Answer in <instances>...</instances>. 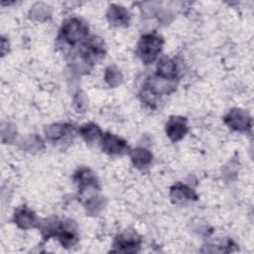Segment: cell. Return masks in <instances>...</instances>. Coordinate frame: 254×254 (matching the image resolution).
Listing matches in <instances>:
<instances>
[{
    "label": "cell",
    "instance_id": "obj_4",
    "mask_svg": "<svg viewBox=\"0 0 254 254\" xmlns=\"http://www.w3.org/2000/svg\"><path fill=\"white\" fill-rule=\"evenodd\" d=\"M101 142L102 150L111 155H122L129 151V147L125 141L110 133L104 134Z\"/></svg>",
    "mask_w": 254,
    "mask_h": 254
},
{
    "label": "cell",
    "instance_id": "obj_14",
    "mask_svg": "<svg viewBox=\"0 0 254 254\" xmlns=\"http://www.w3.org/2000/svg\"><path fill=\"white\" fill-rule=\"evenodd\" d=\"M172 195H173V197L176 198V201L177 200L182 201V200L190 199L191 197H195V195L191 190H190L188 187L182 186V185H177L176 187H174V189L172 190Z\"/></svg>",
    "mask_w": 254,
    "mask_h": 254
},
{
    "label": "cell",
    "instance_id": "obj_8",
    "mask_svg": "<svg viewBox=\"0 0 254 254\" xmlns=\"http://www.w3.org/2000/svg\"><path fill=\"white\" fill-rule=\"evenodd\" d=\"M15 221L22 228H31L36 225V215L27 207L19 209L15 213Z\"/></svg>",
    "mask_w": 254,
    "mask_h": 254
},
{
    "label": "cell",
    "instance_id": "obj_9",
    "mask_svg": "<svg viewBox=\"0 0 254 254\" xmlns=\"http://www.w3.org/2000/svg\"><path fill=\"white\" fill-rule=\"evenodd\" d=\"M129 15L128 12L124 9V7L111 5L108 11V20L110 23L116 26L126 25L128 23Z\"/></svg>",
    "mask_w": 254,
    "mask_h": 254
},
{
    "label": "cell",
    "instance_id": "obj_5",
    "mask_svg": "<svg viewBox=\"0 0 254 254\" xmlns=\"http://www.w3.org/2000/svg\"><path fill=\"white\" fill-rule=\"evenodd\" d=\"M224 120L230 128L238 131H246L251 126V119L249 118V116L244 111L239 109H234L230 111L224 118Z\"/></svg>",
    "mask_w": 254,
    "mask_h": 254
},
{
    "label": "cell",
    "instance_id": "obj_6",
    "mask_svg": "<svg viewBox=\"0 0 254 254\" xmlns=\"http://www.w3.org/2000/svg\"><path fill=\"white\" fill-rule=\"evenodd\" d=\"M168 136L173 141L181 140L188 132L187 120L183 117H173L169 120L166 128Z\"/></svg>",
    "mask_w": 254,
    "mask_h": 254
},
{
    "label": "cell",
    "instance_id": "obj_11",
    "mask_svg": "<svg viewBox=\"0 0 254 254\" xmlns=\"http://www.w3.org/2000/svg\"><path fill=\"white\" fill-rule=\"evenodd\" d=\"M56 234L59 235L60 241L64 247H70L76 241L75 232L72 229V227H70L69 225L63 224V225L59 226Z\"/></svg>",
    "mask_w": 254,
    "mask_h": 254
},
{
    "label": "cell",
    "instance_id": "obj_2",
    "mask_svg": "<svg viewBox=\"0 0 254 254\" xmlns=\"http://www.w3.org/2000/svg\"><path fill=\"white\" fill-rule=\"evenodd\" d=\"M87 30V27L80 20L73 18L64 23L62 30V36L65 42L73 45L86 36Z\"/></svg>",
    "mask_w": 254,
    "mask_h": 254
},
{
    "label": "cell",
    "instance_id": "obj_3",
    "mask_svg": "<svg viewBox=\"0 0 254 254\" xmlns=\"http://www.w3.org/2000/svg\"><path fill=\"white\" fill-rule=\"evenodd\" d=\"M82 58L88 63H96L104 55V44L99 38L92 37L86 41L81 49Z\"/></svg>",
    "mask_w": 254,
    "mask_h": 254
},
{
    "label": "cell",
    "instance_id": "obj_1",
    "mask_svg": "<svg viewBox=\"0 0 254 254\" xmlns=\"http://www.w3.org/2000/svg\"><path fill=\"white\" fill-rule=\"evenodd\" d=\"M163 46V40L156 35H145L139 42V55L142 61L148 64L153 63L160 54Z\"/></svg>",
    "mask_w": 254,
    "mask_h": 254
},
{
    "label": "cell",
    "instance_id": "obj_10",
    "mask_svg": "<svg viewBox=\"0 0 254 254\" xmlns=\"http://www.w3.org/2000/svg\"><path fill=\"white\" fill-rule=\"evenodd\" d=\"M157 69H158L159 76L163 78H168V79L175 78L177 73L176 64L174 63V61L168 58H164L160 61L157 66Z\"/></svg>",
    "mask_w": 254,
    "mask_h": 254
},
{
    "label": "cell",
    "instance_id": "obj_12",
    "mask_svg": "<svg viewBox=\"0 0 254 254\" xmlns=\"http://www.w3.org/2000/svg\"><path fill=\"white\" fill-rule=\"evenodd\" d=\"M80 134L84 140L88 143L96 141L101 136V131L97 125L93 123H88L80 128Z\"/></svg>",
    "mask_w": 254,
    "mask_h": 254
},
{
    "label": "cell",
    "instance_id": "obj_7",
    "mask_svg": "<svg viewBox=\"0 0 254 254\" xmlns=\"http://www.w3.org/2000/svg\"><path fill=\"white\" fill-rule=\"evenodd\" d=\"M139 245L140 239L136 237L135 234L130 233H124L118 236L114 243V247L117 248L118 251L123 252H135Z\"/></svg>",
    "mask_w": 254,
    "mask_h": 254
},
{
    "label": "cell",
    "instance_id": "obj_13",
    "mask_svg": "<svg viewBox=\"0 0 254 254\" xmlns=\"http://www.w3.org/2000/svg\"><path fill=\"white\" fill-rule=\"evenodd\" d=\"M131 158L136 166L142 168L151 163L152 155L145 149H136L133 151Z\"/></svg>",
    "mask_w": 254,
    "mask_h": 254
}]
</instances>
